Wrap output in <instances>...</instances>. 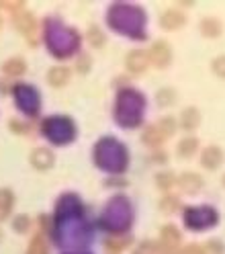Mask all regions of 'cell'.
Listing matches in <instances>:
<instances>
[{
  "instance_id": "cell-1",
  "label": "cell",
  "mask_w": 225,
  "mask_h": 254,
  "mask_svg": "<svg viewBox=\"0 0 225 254\" xmlns=\"http://www.w3.org/2000/svg\"><path fill=\"white\" fill-rule=\"evenodd\" d=\"M150 60L156 68H166L170 60H172V50L168 47V43L164 41H156L150 50Z\"/></svg>"
},
{
  "instance_id": "cell-2",
  "label": "cell",
  "mask_w": 225,
  "mask_h": 254,
  "mask_svg": "<svg viewBox=\"0 0 225 254\" xmlns=\"http://www.w3.org/2000/svg\"><path fill=\"white\" fill-rule=\"evenodd\" d=\"M162 252L164 254H180V234L174 226L162 230Z\"/></svg>"
},
{
  "instance_id": "cell-3",
  "label": "cell",
  "mask_w": 225,
  "mask_h": 254,
  "mask_svg": "<svg viewBox=\"0 0 225 254\" xmlns=\"http://www.w3.org/2000/svg\"><path fill=\"white\" fill-rule=\"evenodd\" d=\"M14 23H17L19 31L21 33L31 41V43H35V35H37V21L33 14H29V12H21L17 14V19H14Z\"/></svg>"
},
{
  "instance_id": "cell-4",
  "label": "cell",
  "mask_w": 225,
  "mask_h": 254,
  "mask_svg": "<svg viewBox=\"0 0 225 254\" xmlns=\"http://www.w3.org/2000/svg\"><path fill=\"white\" fill-rule=\"evenodd\" d=\"M148 68V54L146 52H131L127 56V70L133 74H143Z\"/></svg>"
},
{
  "instance_id": "cell-5",
  "label": "cell",
  "mask_w": 225,
  "mask_h": 254,
  "mask_svg": "<svg viewBox=\"0 0 225 254\" xmlns=\"http://www.w3.org/2000/svg\"><path fill=\"white\" fill-rule=\"evenodd\" d=\"M31 162H33V166L39 170H47L54 164V154L45 148H37V150H33V154H31Z\"/></svg>"
},
{
  "instance_id": "cell-6",
  "label": "cell",
  "mask_w": 225,
  "mask_h": 254,
  "mask_svg": "<svg viewBox=\"0 0 225 254\" xmlns=\"http://www.w3.org/2000/svg\"><path fill=\"white\" fill-rule=\"evenodd\" d=\"M221 160H223V152H221L219 148H215V146L207 148V150L203 152V156H201L203 166L209 168V170H215V168L221 164Z\"/></svg>"
},
{
  "instance_id": "cell-7",
  "label": "cell",
  "mask_w": 225,
  "mask_h": 254,
  "mask_svg": "<svg viewBox=\"0 0 225 254\" xmlns=\"http://www.w3.org/2000/svg\"><path fill=\"white\" fill-rule=\"evenodd\" d=\"M14 205V195L8 189H0V221H4Z\"/></svg>"
},
{
  "instance_id": "cell-8",
  "label": "cell",
  "mask_w": 225,
  "mask_h": 254,
  "mask_svg": "<svg viewBox=\"0 0 225 254\" xmlns=\"http://www.w3.org/2000/svg\"><path fill=\"white\" fill-rule=\"evenodd\" d=\"M184 25V17L178 12V10H166L162 14V27L168 29V31H174Z\"/></svg>"
},
{
  "instance_id": "cell-9",
  "label": "cell",
  "mask_w": 225,
  "mask_h": 254,
  "mask_svg": "<svg viewBox=\"0 0 225 254\" xmlns=\"http://www.w3.org/2000/svg\"><path fill=\"white\" fill-rule=\"evenodd\" d=\"M201 185H203L201 177H197V174H192V172H186L180 177V187H182L184 193H197L201 189Z\"/></svg>"
},
{
  "instance_id": "cell-10",
  "label": "cell",
  "mask_w": 225,
  "mask_h": 254,
  "mask_svg": "<svg viewBox=\"0 0 225 254\" xmlns=\"http://www.w3.org/2000/svg\"><path fill=\"white\" fill-rule=\"evenodd\" d=\"M47 78H50V84L52 86H63V84H66L68 82V78H70V70L68 68H63V66H56V68H52L50 70V76H47Z\"/></svg>"
},
{
  "instance_id": "cell-11",
  "label": "cell",
  "mask_w": 225,
  "mask_h": 254,
  "mask_svg": "<svg viewBox=\"0 0 225 254\" xmlns=\"http://www.w3.org/2000/svg\"><path fill=\"white\" fill-rule=\"evenodd\" d=\"M164 139H166V135H164L162 129L158 127V123H156V125H150L148 129H146V133H143V141H146L148 146H160Z\"/></svg>"
},
{
  "instance_id": "cell-12",
  "label": "cell",
  "mask_w": 225,
  "mask_h": 254,
  "mask_svg": "<svg viewBox=\"0 0 225 254\" xmlns=\"http://www.w3.org/2000/svg\"><path fill=\"white\" fill-rule=\"evenodd\" d=\"M2 70L8 76H19V74H23L27 70V64L21 58H12V60H8V62L2 64Z\"/></svg>"
},
{
  "instance_id": "cell-13",
  "label": "cell",
  "mask_w": 225,
  "mask_h": 254,
  "mask_svg": "<svg viewBox=\"0 0 225 254\" xmlns=\"http://www.w3.org/2000/svg\"><path fill=\"white\" fill-rule=\"evenodd\" d=\"M201 31H203V35L205 37H217L221 33V23L217 19H203L201 23Z\"/></svg>"
},
{
  "instance_id": "cell-14",
  "label": "cell",
  "mask_w": 225,
  "mask_h": 254,
  "mask_svg": "<svg viewBox=\"0 0 225 254\" xmlns=\"http://www.w3.org/2000/svg\"><path fill=\"white\" fill-rule=\"evenodd\" d=\"M199 125V111L197 109H184L182 111V127L184 129H195Z\"/></svg>"
},
{
  "instance_id": "cell-15",
  "label": "cell",
  "mask_w": 225,
  "mask_h": 254,
  "mask_svg": "<svg viewBox=\"0 0 225 254\" xmlns=\"http://www.w3.org/2000/svg\"><path fill=\"white\" fill-rule=\"evenodd\" d=\"M197 146H199L197 137H184V139L180 141V144H178V154H180L182 158H190L192 154H195Z\"/></svg>"
},
{
  "instance_id": "cell-16",
  "label": "cell",
  "mask_w": 225,
  "mask_h": 254,
  "mask_svg": "<svg viewBox=\"0 0 225 254\" xmlns=\"http://www.w3.org/2000/svg\"><path fill=\"white\" fill-rule=\"evenodd\" d=\"M27 254H47V244H45V240H43L41 234H37L33 240H31Z\"/></svg>"
},
{
  "instance_id": "cell-17",
  "label": "cell",
  "mask_w": 225,
  "mask_h": 254,
  "mask_svg": "<svg viewBox=\"0 0 225 254\" xmlns=\"http://www.w3.org/2000/svg\"><path fill=\"white\" fill-rule=\"evenodd\" d=\"M131 244V238L127 236V238H117V240H107V248L112 250V252H119L123 248H127Z\"/></svg>"
},
{
  "instance_id": "cell-18",
  "label": "cell",
  "mask_w": 225,
  "mask_h": 254,
  "mask_svg": "<svg viewBox=\"0 0 225 254\" xmlns=\"http://www.w3.org/2000/svg\"><path fill=\"white\" fill-rule=\"evenodd\" d=\"M178 207H180V203H178V199H176V197H164L162 201H160V209L166 211V213H172Z\"/></svg>"
},
{
  "instance_id": "cell-19",
  "label": "cell",
  "mask_w": 225,
  "mask_h": 254,
  "mask_svg": "<svg viewBox=\"0 0 225 254\" xmlns=\"http://www.w3.org/2000/svg\"><path fill=\"white\" fill-rule=\"evenodd\" d=\"M158 127H160V129H162V133L168 137V135H172V133H174L176 123H174V119H172V117H164V119H160Z\"/></svg>"
},
{
  "instance_id": "cell-20",
  "label": "cell",
  "mask_w": 225,
  "mask_h": 254,
  "mask_svg": "<svg viewBox=\"0 0 225 254\" xmlns=\"http://www.w3.org/2000/svg\"><path fill=\"white\" fill-rule=\"evenodd\" d=\"M174 99H176V94H174V90H172V88H164L162 92L158 94V101H160V105H162V107L172 105V103H174Z\"/></svg>"
},
{
  "instance_id": "cell-21",
  "label": "cell",
  "mask_w": 225,
  "mask_h": 254,
  "mask_svg": "<svg viewBox=\"0 0 225 254\" xmlns=\"http://www.w3.org/2000/svg\"><path fill=\"white\" fill-rule=\"evenodd\" d=\"M88 39H90V43H92V45H96V47H101V45H103V41H105L99 27H90V29H88Z\"/></svg>"
},
{
  "instance_id": "cell-22",
  "label": "cell",
  "mask_w": 225,
  "mask_h": 254,
  "mask_svg": "<svg viewBox=\"0 0 225 254\" xmlns=\"http://www.w3.org/2000/svg\"><path fill=\"white\" fill-rule=\"evenodd\" d=\"M156 183H158V187H160V189H170V187L174 185V177H172L170 172L158 174V177H156Z\"/></svg>"
},
{
  "instance_id": "cell-23",
  "label": "cell",
  "mask_w": 225,
  "mask_h": 254,
  "mask_svg": "<svg viewBox=\"0 0 225 254\" xmlns=\"http://www.w3.org/2000/svg\"><path fill=\"white\" fill-rule=\"evenodd\" d=\"M213 72L221 78H225V56H219L215 62H213Z\"/></svg>"
},
{
  "instance_id": "cell-24",
  "label": "cell",
  "mask_w": 225,
  "mask_h": 254,
  "mask_svg": "<svg viewBox=\"0 0 225 254\" xmlns=\"http://www.w3.org/2000/svg\"><path fill=\"white\" fill-rule=\"evenodd\" d=\"M182 254H205V248H201L199 244H190L188 248L182 250Z\"/></svg>"
},
{
  "instance_id": "cell-25",
  "label": "cell",
  "mask_w": 225,
  "mask_h": 254,
  "mask_svg": "<svg viewBox=\"0 0 225 254\" xmlns=\"http://www.w3.org/2000/svg\"><path fill=\"white\" fill-rule=\"evenodd\" d=\"M14 228H17L19 232H25V230L29 228V219H27L25 215H21V217L17 219V224H14Z\"/></svg>"
},
{
  "instance_id": "cell-26",
  "label": "cell",
  "mask_w": 225,
  "mask_h": 254,
  "mask_svg": "<svg viewBox=\"0 0 225 254\" xmlns=\"http://www.w3.org/2000/svg\"><path fill=\"white\" fill-rule=\"evenodd\" d=\"M135 254H148V250H146V244H143V246H141V248H139Z\"/></svg>"
}]
</instances>
